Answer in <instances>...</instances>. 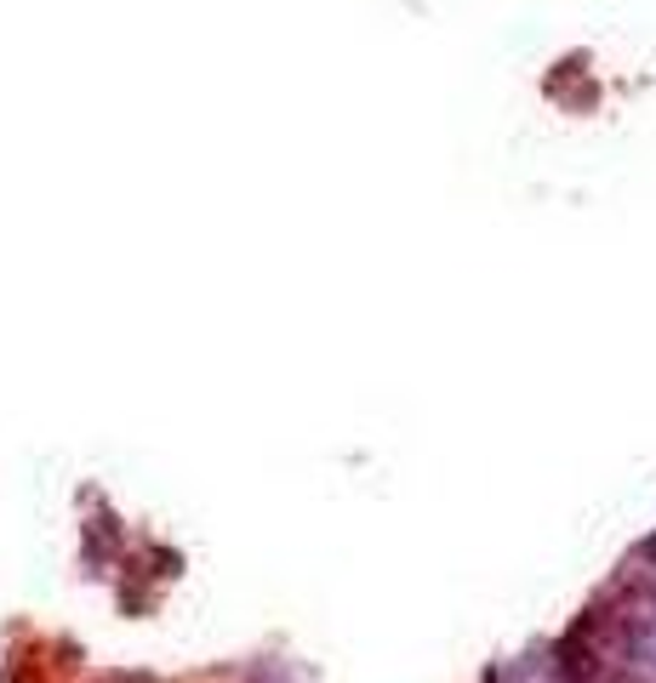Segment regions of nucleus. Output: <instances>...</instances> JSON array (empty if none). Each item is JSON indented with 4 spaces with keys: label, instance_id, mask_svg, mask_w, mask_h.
Segmentation results:
<instances>
[]
</instances>
